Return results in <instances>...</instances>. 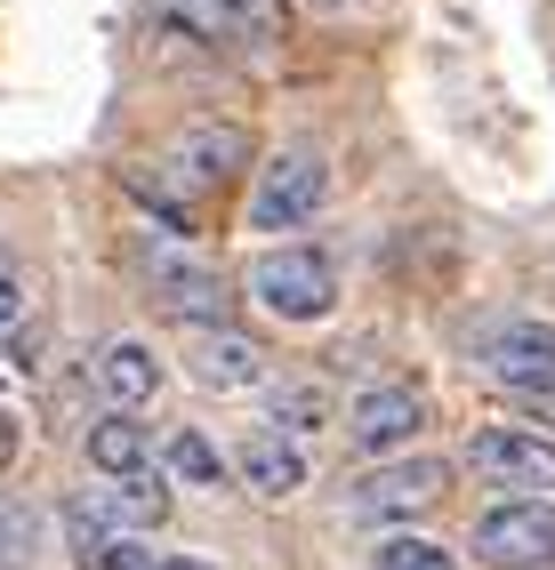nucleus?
I'll list each match as a JSON object with an SVG mask.
<instances>
[{
    "label": "nucleus",
    "mask_w": 555,
    "mask_h": 570,
    "mask_svg": "<svg viewBox=\"0 0 555 570\" xmlns=\"http://www.w3.org/2000/svg\"><path fill=\"white\" fill-rule=\"evenodd\" d=\"M475 562L484 570H555V499H507L475 522Z\"/></svg>",
    "instance_id": "f03ea898"
},
{
    "label": "nucleus",
    "mask_w": 555,
    "mask_h": 570,
    "mask_svg": "<svg viewBox=\"0 0 555 570\" xmlns=\"http://www.w3.org/2000/svg\"><path fill=\"white\" fill-rule=\"evenodd\" d=\"M162 570H217V562H202V554H169Z\"/></svg>",
    "instance_id": "5701e85b"
},
{
    "label": "nucleus",
    "mask_w": 555,
    "mask_h": 570,
    "mask_svg": "<svg viewBox=\"0 0 555 570\" xmlns=\"http://www.w3.org/2000/svg\"><path fill=\"white\" fill-rule=\"evenodd\" d=\"M105 514H114V530H121V539H137V530L169 522V482H162V474L114 482V490H105Z\"/></svg>",
    "instance_id": "2eb2a0df"
},
{
    "label": "nucleus",
    "mask_w": 555,
    "mask_h": 570,
    "mask_svg": "<svg viewBox=\"0 0 555 570\" xmlns=\"http://www.w3.org/2000/svg\"><path fill=\"white\" fill-rule=\"evenodd\" d=\"M185 370H194V386H210V394H250L257 377H266V354L234 330H202L194 346H185Z\"/></svg>",
    "instance_id": "9d476101"
},
{
    "label": "nucleus",
    "mask_w": 555,
    "mask_h": 570,
    "mask_svg": "<svg viewBox=\"0 0 555 570\" xmlns=\"http://www.w3.org/2000/svg\"><path fill=\"white\" fill-rule=\"evenodd\" d=\"M154 289H162V306H169L177 322H202V330H226V322H234V289L217 282V274H202V265L162 257V265H154Z\"/></svg>",
    "instance_id": "9b49d317"
},
{
    "label": "nucleus",
    "mask_w": 555,
    "mask_h": 570,
    "mask_svg": "<svg viewBox=\"0 0 555 570\" xmlns=\"http://www.w3.org/2000/svg\"><path fill=\"white\" fill-rule=\"evenodd\" d=\"M459 554L451 547H435V539H387L379 547V570H451Z\"/></svg>",
    "instance_id": "a211bd4d"
},
{
    "label": "nucleus",
    "mask_w": 555,
    "mask_h": 570,
    "mask_svg": "<svg viewBox=\"0 0 555 570\" xmlns=\"http://www.w3.org/2000/svg\"><path fill=\"white\" fill-rule=\"evenodd\" d=\"M89 570H162V562L145 554L137 539H114V547H97V554H89Z\"/></svg>",
    "instance_id": "aec40b11"
},
{
    "label": "nucleus",
    "mask_w": 555,
    "mask_h": 570,
    "mask_svg": "<svg viewBox=\"0 0 555 570\" xmlns=\"http://www.w3.org/2000/svg\"><path fill=\"white\" fill-rule=\"evenodd\" d=\"M89 466H97L105 482H137V474H154V434H145L129 410H105L97 426H89Z\"/></svg>",
    "instance_id": "4468645a"
},
{
    "label": "nucleus",
    "mask_w": 555,
    "mask_h": 570,
    "mask_svg": "<svg viewBox=\"0 0 555 570\" xmlns=\"http://www.w3.org/2000/svg\"><path fill=\"white\" fill-rule=\"evenodd\" d=\"M442 482H451V466L442 459H387V466H370L362 482H354V514H379V522H395V514H427L435 499H442Z\"/></svg>",
    "instance_id": "1a4fd4ad"
},
{
    "label": "nucleus",
    "mask_w": 555,
    "mask_h": 570,
    "mask_svg": "<svg viewBox=\"0 0 555 570\" xmlns=\"http://www.w3.org/2000/svg\"><path fill=\"white\" fill-rule=\"evenodd\" d=\"M322 202H330L322 154H274L257 169V185H250V225L257 234H299V225H314Z\"/></svg>",
    "instance_id": "7ed1b4c3"
},
{
    "label": "nucleus",
    "mask_w": 555,
    "mask_h": 570,
    "mask_svg": "<svg viewBox=\"0 0 555 570\" xmlns=\"http://www.w3.org/2000/svg\"><path fill=\"white\" fill-rule=\"evenodd\" d=\"M97 386H105V402L114 410H145L162 394V362H154V346H137V337H114V346H97Z\"/></svg>",
    "instance_id": "ddd939ff"
},
{
    "label": "nucleus",
    "mask_w": 555,
    "mask_h": 570,
    "mask_svg": "<svg viewBox=\"0 0 555 570\" xmlns=\"http://www.w3.org/2000/svg\"><path fill=\"white\" fill-rule=\"evenodd\" d=\"M234 474L257 490V499H290V490L306 482V459H299V442L274 434V426H250L242 450H234Z\"/></svg>",
    "instance_id": "f8f14e48"
},
{
    "label": "nucleus",
    "mask_w": 555,
    "mask_h": 570,
    "mask_svg": "<svg viewBox=\"0 0 555 570\" xmlns=\"http://www.w3.org/2000/svg\"><path fill=\"white\" fill-rule=\"evenodd\" d=\"M32 539H41L32 514H0V562H32Z\"/></svg>",
    "instance_id": "6ab92c4d"
},
{
    "label": "nucleus",
    "mask_w": 555,
    "mask_h": 570,
    "mask_svg": "<svg viewBox=\"0 0 555 570\" xmlns=\"http://www.w3.org/2000/svg\"><path fill=\"white\" fill-rule=\"evenodd\" d=\"M484 377H499L507 394H555V322H499L475 346Z\"/></svg>",
    "instance_id": "423d86ee"
},
{
    "label": "nucleus",
    "mask_w": 555,
    "mask_h": 570,
    "mask_svg": "<svg viewBox=\"0 0 555 570\" xmlns=\"http://www.w3.org/2000/svg\"><path fill=\"white\" fill-rule=\"evenodd\" d=\"M419 426H427V394L419 386H362L354 402H347V434H354V450H370V459H395L402 442H419Z\"/></svg>",
    "instance_id": "0eeeda50"
},
{
    "label": "nucleus",
    "mask_w": 555,
    "mask_h": 570,
    "mask_svg": "<svg viewBox=\"0 0 555 570\" xmlns=\"http://www.w3.org/2000/svg\"><path fill=\"white\" fill-rule=\"evenodd\" d=\"M17 314H25V274H17V257L0 249V330H9Z\"/></svg>",
    "instance_id": "412c9836"
},
{
    "label": "nucleus",
    "mask_w": 555,
    "mask_h": 570,
    "mask_svg": "<svg viewBox=\"0 0 555 570\" xmlns=\"http://www.w3.org/2000/svg\"><path fill=\"white\" fill-rule=\"evenodd\" d=\"M154 17L185 41H210V49H257L282 32L274 0H154Z\"/></svg>",
    "instance_id": "39448f33"
},
{
    "label": "nucleus",
    "mask_w": 555,
    "mask_h": 570,
    "mask_svg": "<svg viewBox=\"0 0 555 570\" xmlns=\"http://www.w3.org/2000/svg\"><path fill=\"white\" fill-rule=\"evenodd\" d=\"M9 459H17V417L0 410V466H9Z\"/></svg>",
    "instance_id": "4be33fe9"
},
{
    "label": "nucleus",
    "mask_w": 555,
    "mask_h": 570,
    "mask_svg": "<svg viewBox=\"0 0 555 570\" xmlns=\"http://www.w3.org/2000/svg\"><path fill=\"white\" fill-rule=\"evenodd\" d=\"M467 466L484 474L491 490L539 499V490H555V442L532 434V426H475L467 434Z\"/></svg>",
    "instance_id": "20e7f679"
},
{
    "label": "nucleus",
    "mask_w": 555,
    "mask_h": 570,
    "mask_svg": "<svg viewBox=\"0 0 555 570\" xmlns=\"http://www.w3.org/2000/svg\"><path fill=\"white\" fill-rule=\"evenodd\" d=\"M162 169L185 185V194H226V185L250 169V145H242V129H226V121H202V129L169 137Z\"/></svg>",
    "instance_id": "6e6552de"
},
{
    "label": "nucleus",
    "mask_w": 555,
    "mask_h": 570,
    "mask_svg": "<svg viewBox=\"0 0 555 570\" xmlns=\"http://www.w3.org/2000/svg\"><path fill=\"white\" fill-rule=\"evenodd\" d=\"M250 297L282 322H322L339 306V274H330L322 249H266L250 265Z\"/></svg>",
    "instance_id": "f257e3e1"
},
{
    "label": "nucleus",
    "mask_w": 555,
    "mask_h": 570,
    "mask_svg": "<svg viewBox=\"0 0 555 570\" xmlns=\"http://www.w3.org/2000/svg\"><path fill=\"white\" fill-rule=\"evenodd\" d=\"M539 410H547V417H555V394H539Z\"/></svg>",
    "instance_id": "b1692460"
},
{
    "label": "nucleus",
    "mask_w": 555,
    "mask_h": 570,
    "mask_svg": "<svg viewBox=\"0 0 555 570\" xmlns=\"http://www.w3.org/2000/svg\"><path fill=\"white\" fill-rule=\"evenodd\" d=\"M162 466H169L177 482H194V490H217V482H226V459H217L194 426H177V434L162 442Z\"/></svg>",
    "instance_id": "dca6fc26"
},
{
    "label": "nucleus",
    "mask_w": 555,
    "mask_h": 570,
    "mask_svg": "<svg viewBox=\"0 0 555 570\" xmlns=\"http://www.w3.org/2000/svg\"><path fill=\"white\" fill-rule=\"evenodd\" d=\"M322 417H330V394H322V386H282V394H274V434L322 426Z\"/></svg>",
    "instance_id": "f3484780"
}]
</instances>
